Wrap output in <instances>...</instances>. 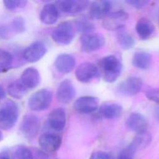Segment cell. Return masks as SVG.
I'll use <instances>...</instances> for the list:
<instances>
[{
    "label": "cell",
    "instance_id": "ac0fdd59",
    "mask_svg": "<svg viewBox=\"0 0 159 159\" xmlns=\"http://www.w3.org/2000/svg\"><path fill=\"white\" fill-rule=\"evenodd\" d=\"M20 80L28 89H33L40 83V75L37 69L34 67H29L22 72Z\"/></svg>",
    "mask_w": 159,
    "mask_h": 159
},
{
    "label": "cell",
    "instance_id": "ba28073f",
    "mask_svg": "<svg viewBox=\"0 0 159 159\" xmlns=\"http://www.w3.org/2000/svg\"><path fill=\"white\" fill-rule=\"evenodd\" d=\"M142 86V79L137 76H129L123 80L118 86V92L125 96H132L137 94Z\"/></svg>",
    "mask_w": 159,
    "mask_h": 159
},
{
    "label": "cell",
    "instance_id": "44dd1931",
    "mask_svg": "<svg viewBox=\"0 0 159 159\" xmlns=\"http://www.w3.org/2000/svg\"><path fill=\"white\" fill-rule=\"evenodd\" d=\"M59 16V11L55 4H45L40 13V19L45 24L52 25L55 24Z\"/></svg>",
    "mask_w": 159,
    "mask_h": 159
},
{
    "label": "cell",
    "instance_id": "4316f807",
    "mask_svg": "<svg viewBox=\"0 0 159 159\" xmlns=\"http://www.w3.org/2000/svg\"><path fill=\"white\" fill-rule=\"evenodd\" d=\"M75 26L77 30L82 32L83 34L91 33L95 29L94 24L86 18H81L76 20Z\"/></svg>",
    "mask_w": 159,
    "mask_h": 159
},
{
    "label": "cell",
    "instance_id": "1f68e13d",
    "mask_svg": "<svg viewBox=\"0 0 159 159\" xmlns=\"http://www.w3.org/2000/svg\"><path fill=\"white\" fill-rule=\"evenodd\" d=\"M145 96L148 100L159 105V87L149 89L146 91Z\"/></svg>",
    "mask_w": 159,
    "mask_h": 159
},
{
    "label": "cell",
    "instance_id": "d6a6232c",
    "mask_svg": "<svg viewBox=\"0 0 159 159\" xmlns=\"http://www.w3.org/2000/svg\"><path fill=\"white\" fill-rule=\"evenodd\" d=\"M89 159H111V157L105 152L97 151L93 152Z\"/></svg>",
    "mask_w": 159,
    "mask_h": 159
},
{
    "label": "cell",
    "instance_id": "2e32d148",
    "mask_svg": "<svg viewBox=\"0 0 159 159\" xmlns=\"http://www.w3.org/2000/svg\"><path fill=\"white\" fill-rule=\"evenodd\" d=\"M66 121V112L63 108L58 107L54 109L48 115V125L50 128L55 131H61L65 127Z\"/></svg>",
    "mask_w": 159,
    "mask_h": 159
},
{
    "label": "cell",
    "instance_id": "f35d334b",
    "mask_svg": "<svg viewBox=\"0 0 159 159\" xmlns=\"http://www.w3.org/2000/svg\"><path fill=\"white\" fill-rule=\"evenodd\" d=\"M2 138H3V136H2V132L0 131V142L2 140Z\"/></svg>",
    "mask_w": 159,
    "mask_h": 159
},
{
    "label": "cell",
    "instance_id": "484cf974",
    "mask_svg": "<svg viewBox=\"0 0 159 159\" xmlns=\"http://www.w3.org/2000/svg\"><path fill=\"white\" fill-rule=\"evenodd\" d=\"M12 54L2 48H0V73H4L8 71L13 63Z\"/></svg>",
    "mask_w": 159,
    "mask_h": 159
},
{
    "label": "cell",
    "instance_id": "7a4b0ae2",
    "mask_svg": "<svg viewBox=\"0 0 159 159\" xmlns=\"http://www.w3.org/2000/svg\"><path fill=\"white\" fill-rule=\"evenodd\" d=\"M19 107L12 100H7L0 106V129L9 130L16 124L19 117Z\"/></svg>",
    "mask_w": 159,
    "mask_h": 159
},
{
    "label": "cell",
    "instance_id": "d6986e66",
    "mask_svg": "<svg viewBox=\"0 0 159 159\" xmlns=\"http://www.w3.org/2000/svg\"><path fill=\"white\" fill-rule=\"evenodd\" d=\"M111 4L107 1H98L92 2L89 7V15L93 19H104L110 12Z\"/></svg>",
    "mask_w": 159,
    "mask_h": 159
},
{
    "label": "cell",
    "instance_id": "e0dca14e",
    "mask_svg": "<svg viewBox=\"0 0 159 159\" xmlns=\"http://www.w3.org/2000/svg\"><path fill=\"white\" fill-rule=\"evenodd\" d=\"M75 57L68 53H62L57 56L54 65L58 71L61 73H68L75 66Z\"/></svg>",
    "mask_w": 159,
    "mask_h": 159
},
{
    "label": "cell",
    "instance_id": "9c48e42d",
    "mask_svg": "<svg viewBox=\"0 0 159 159\" xmlns=\"http://www.w3.org/2000/svg\"><path fill=\"white\" fill-rule=\"evenodd\" d=\"M99 75V70L96 65L86 61L81 63L75 71L76 79L81 83H88L96 78Z\"/></svg>",
    "mask_w": 159,
    "mask_h": 159
},
{
    "label": "cell",
    "instance_id": "d590c367",
    "mask_svg": "<svg viewBox=\"0 0 159 159\" xmlns=\"http://www.w3.org/2000/svg\"><path fill=\"white\" fill-rule=\"evenodd\" d=\"M0 159H11L9 155L7 152H0Z\"/></svg>",
    "mask_w": 159,
    "mask_h": 159
},
{
    "label": "cell",
    "instance_id": "7402d4cb",
    "mask_svg": "<svg viewBox=\"0 0 159 159\" xmlns=\"http://www.w3.org/2000/svg\"><path fill=\"white\" fill-rule=\"evenodd\" d=\"M135 30L142 40H147L154 32L155 27L149 19L142 17L139 19L136 23Z\"/></svg>",
    "mask_w": 159,
    "mask_h": 159
},
{
    "label": "cell",
    "instance_id": "ffe728a7",
    "mask_svg": "<svg viewBox=\"0 0 159 159\" xmlns=\"http://www.w3.org/2000/svg\"><path fill=\"white\" fill-rule=\"evenodd\" d=\"M122 107L114 102H106L99 107V112L101 117L107 119L118 118L122 114Z\"/></svg>",
    "mask_w": 159,
    "mask_h": 159
},
{
    "label": "cell",
    "instance_id": "e575fe53",
    "mask_svg": "<svg viewBox=\"0 0 159 159\" xmlns=\"http://www.w3.org/2000/svg\"><path fill=\"white\" fill-rule=\"evenodd\" d=\"M34 159H48V155L43 150H38L35 155H34Z\"/></svg>",
    "mask_w": 159,
    "mask_h": 159
},
{
    "label": "cell",
    "instance_id": "7c38bea8",
    "mask_svg": "<svg viewBox=\"0 0 159 159\" xmlns=\"http://www.w3.org/2000/svg\"><path fill=\"white\" fill-rule=\"evenodd\" d=\"M61 137L57 134L45 132L39 139V144L42 150L45 152H56L61 144Z\"/></svg>",
    "mask_w": 159,
    "mask_h": 159
},
{
    "label": "cell",
    "instance_id": "3957f363",
    "mask_svg": "<svg viewBox=\"0 0 159 159\" xmlns=\"http://www.w3.org/2000/svg\"><path fill=\"white\" fill-rule=\"evenodd\" d=\"M52 101V93L47 89H42L34 93L28 101L29 107L35 111L48 109Z\"/></svg>",
    "mask_w": 159,
    "mask_h": 159
},
{
    "label": "cell",
    "instance_id": "d4e9b609",
    "mask_svg": "<svg viewBox=\"0 0 159 159\" xmlns=\"http://www.w3.org/2000/svg\"><path fill=\"white\" fill-rule=\"evenodd\" d=\"M117 39L120 46L124 50L130 49L135 44L133 36L123 29L118 30Z\"/></svg>",
    "mask_w": 159,
    "mask_h": 159
},
{
    "label": "cell",
    "instance_id": "603a6c76",
    "mask_svg": "<svg viewBox=\"0 0 159 159\" xmlns=\"http://www.w3.org/2000/svg\"><path fill=\"white\" fill-rule=\"evenodd\" d=\"M152 61L151 55L145 51H139L135 53L132 58V64L136 68L140 70L148 69Z\"/></svg>",
    "mask_w": 159,
    "mask_h": 159
},
{
    "label": "cell",
    "instance_id": "8d00e7d4",
    "mask_svg": "<svg viewBox=\"0 0 159 159\" xmlns=\"http://www.w3.org/2000/svg\"><path fill=\"white\" fill-rule=\"evenodd\" d=\"M5 94L6 93L3 87L1 85H0V101L4 99V98L5 97Z\"/></svg>",
    "mask_w": 159,
    "mask_h": 159
},
{
    "label": "cell",
    "instance_id": "836d02e7",
    "mask_svg": "<svg viewBox=\"0 0 159 159\" xmlns=\"http://www.w3.org/2000/svg\"><path fill=\"white\" fill-rule=\"evenodd\" d=\"M126 2L130 6L134 7L135 8L137 9H140L145 6L149 2L148 1H137V0H130V1H127Z\"/></svg>",
    "mask_w": 159,
    "mask_h": 159
},
{
    "label": "cell",
    "instance_id": "74e56055",
    "mask_svg": "<svg viewBox=\"0 0 159 159\" xmlns=\"http://www.w3.org/2000/svg\"><path fill=\"white\" fill-rule=\"evenodd\" d=\"M155 116L157 118L159 119V108H158L157 110H156V112H155Z\"/></svg>",
    "mask_w": 159,
    "mask_h": 159
},
{
    "label": "cell",
    "instance_id": "8fae6325",
    "mask_svg": "<svg viewBox=\"0 0 159 159\" xmlns=\"http://www.w3.org/2000/svg\"><path fill=\"white\" fill-rule=\"evenodd\" d=\"M46 45L40 41H36L29 45L24 51L23 57L25 61L34 63L40 60L47 53Z\"/></svg>",
    "mask_w": 159,
    "mask_h": 159
},
{
    "label": "cell",
    "instance_id": "6da1fadb",
    "mask_svg": "<svg viewBox=\"0 0 159 159\" xmlns=\"http://www.w3.org/2000/svg\"><path fill=\"white\" fill-rule=\"evenodd\" d=\"M99 66L102 71L103 79L107 83L114 82L122 71V63L114 55H109L101 58Z\"/></svg>",
    "mask_w": 159,
    "mask_h": 159
},
{
    "label": "cell",
    "instance_id": "9a60e30c",
    "mask_svg": "<svg viewBox=\"0 0 159 159\" xmlns=\"http://www.w3.org/2000/svg\"><path fill=\"white\" fill-rule=\"evenodd\" d=\"M125 124L130 130L137 134L147 132L148 121L143 115L139 112H132L129 115L125 120Z\"/></svg>",
    "mask_w": 159,
    "mask_h": 159
},
{
    "label": "cell",
    "instance_id": "30bf717a",
    "mask_svg": "<svg viewBox=\"0 0 159 159\" xmlns=\"http://www.w3.org/2000/svg\"><path fill=\"white\" fill-rule=\"evenodd\" d=\"M89 2L82 0H63L56 1L55 4L59 12L67 14H74L84 11L88 6Z\"/></svg>",
    "mask_w": 159,
    "mask_h": 159
},
{
    "label": "cell",
    "instance_id": "52a82bcc",
    "mask_svg": "<svg viewBox=\"0 0 159 159\" xmlns=\"http://www.w3.org/2000/svg\"><path fill=\"white\" fill-rule=\"evenodd\" d=\"M105 43V39L102 35L96 33L83 34L80 38L81 48L83 52H91L101 48Z\"/></svg>",
    "mask_w": 159,
    "mask_h": 159
},
{
    "label": "cell",
    "instance_id": "4fadbf2b",
    "mask_svg": "<svg viewBox=\"0 0 159 159\" xmlns=\"http://www.w3.org/2000/svg\"><path fill=\"white\" fill-rule=\"evenodd\" d=\"M99 100L91 96H84L78 98L74 102V109L78 113L89 114L95 111L98 106Z\"/></svg>",
    "mask_w": 159,
    "mask_h": 159
},
{
    "label": "cell",
    "instance_id": "8992f818",
    "mask_svg": "<svg viewBox=\"0 0 159 159\" xmlns=\"http://www.w3.org/2000/svg\"><path fill=\"white\" fill-rule=\"evenodd\" d=\"M128 17V14L123 10L109 12L103 19L102 25L107 30H119L124 27Z\"/></svg>",
    "mask_w": 159,
    "mask_h": 159
},
{
    "label": "cell",
    "instance_id": "cb8c5ba5",
    "mask_svg": "<svg viewBox=\"0 0 159 159\" xmlns=\"http://www.w3.org/2000/svg\"><path fill=\"white\" fill-rule=\"evenodd\" d=\"M28 89L23 84L20 79L11 83L7 87L8 94L13 98L20 99L28 91Z\"/></svg>",
    "mask_w": 159,
    "mask_h": 159
},
{
    "label": "cell",
    "instance_id": "277c9868",
    "mask_svg": "<svg viewBox=\"0 0 159 159\" xmlns=\"http://www.w3.org/2000/svg\"><path fill=\"white\" fill-rule=\"evenodd\" d=\"M75 34L73 26L68 22L59 24L52 31V38L57 43L66 45L71 43Z\"/></svg>",
    "mask_w": 159,
    "mask_h": 159
},
{
    "label": "cell",
    "instance_id": "83f0119b",
    "mask_svg": "<svg viewBox=\"0 0 159 159\" xmlns=\"http://www.w3.org/2000/svg\"><path fill=\"white\" fill-rule=\"evenodd\" d=\"M17 159H34V154L31 150L24 145L18 147L15 151Z\"/></svg>",
    "mask_w": 159,
    "mask_h": 159
},
{
    "label": "cell",
    "instance_id": "ab89813d",
    "mask_svg": "<svg viewBox=\"0 0 159 159\" xmlns=\"http://www.w3.org/2000/svg\"><path fill=\"white\" fill-rule=\"evenodd\" d=\"M158 23H159V12L158 14Z\"/></svg>",
    "mask_w": 159,
    "mask_h": 159
},
{
    "label": "cell",
    "instance_id": "f1b7e54d",
    "mask_svg": "<svg viewBox=\"0 0 159 159\" xmlns=\"http://www.w3.org/2000/svg\"><path fill=\"white\" fill-rule=\"evenodd\" d=\"M27 3V1L23 0H10L4 1L3 4L4 6L9 10H16L19 9H22L25 7Z\"/></svg>",
    "mask_w": 159,
    "mask_h": 159
},
{
    "label": "cell",
    "instance_id": "5bb4252c",
    "mask_svg": "<svg viewBox=\"0 0 159 159\" xmlns=\"http://www.w3.org/2000/svg\"><path fill=\"white\" fill-rule=\"evenodd\" d=\"M76 89L73 83L68 79L62 81L57 90V98L62 104L70 102L75 98Z\"/></svg>",
    "mask_w": 159,
    "mask_h": 159
},
{
    "label": "cell",
    "instance_id": "5b68a950",
    "mask_svg": "<svg viewBox=\"0 0 159 159\" xmlns=\"http://www.w3.org/2000/svg\"><path fill=\"white\" fill-rule=\"evenodd\" d=\"M40 127L39 118L33 114L25 115L20 125L22 135L28 140H32L36 137Z\"/></svg>",
    "mask_w": 159,
    "mask_h": 159
},
{
    "label": "cell",
    "instance_id": "4dcf8cb0",
    "mask_svg": "<svg viewBox=\"0 0 159 159\" xmlns=\"http://www.w3.org/2000/svg\"><path fill=\"white\" fill-rule=\"evenodd\" d=\"M12 30L16 32H22L25 30V23L24 19L21 17L15 18L11 24Z\"/></svg>",
    "mask_w": 159,
    "mask_h": 159
},
{
    "label": "cell",
    "instance_id": "f546056e",
    "mask_svg": "<svg viewBox=\"0 0 159 159\" xmlns=\"http://www.w3.org/2000/svg\"><path fill=\"white\" fill-rule=\"evenodd\" d=\"M137 150L130 144L122 150L117 157V159H133L134 155Z\"/></svg>",
    "mask_w": 159,
    "mask_h": 159
}]
</instances>
